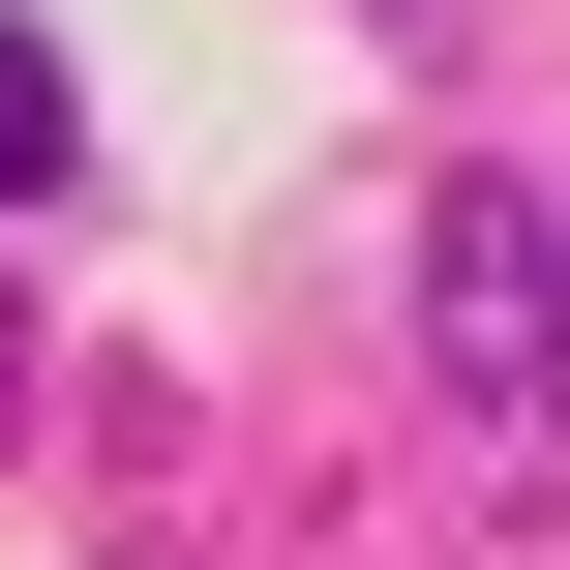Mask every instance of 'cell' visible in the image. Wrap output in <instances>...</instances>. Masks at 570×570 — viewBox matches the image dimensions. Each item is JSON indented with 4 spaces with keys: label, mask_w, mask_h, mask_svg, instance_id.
I'll list each match as a JSON object with an SVG mask.
<instances>
[{
    "label": "cell",
    "mask_w": 570,
    "mask_h": 570,
    "mask_svg": "<svg viewBox=\"0 0 570 570\" xmlns=\"http://www.w3.org/2000/svg\"><path fill=\"white\" fill-rule=\"evenodd\" d=\"M421 391H451V451H570V210L541 180H421Z\"/></svg>",
    "instance_id": "obj_1"
},
{
    "label": "cell",
    "mask_w": 570,
    "mask_h": 570,
    "mask_svg": "<svg viewBox=\"0 0 570 570\" xmlns=\"http://www.w3.org/2000/svg\"><path fill=\"white\" fill-rule=\"evenodd\" d=\"M60 150H90V90H60V60L0 30V210H60Z\"/></svg>",
    "instance_id": "obj_2"
}]
</instances>
